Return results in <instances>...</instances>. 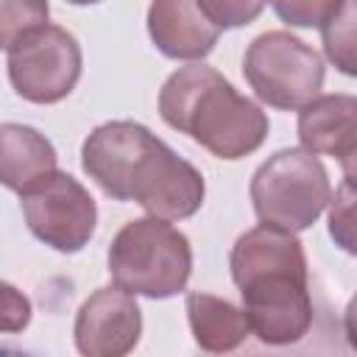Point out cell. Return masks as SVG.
Instances as JSON below:
<instances>
[{"label": "cell", "mask_w": 357, "mask_h": 357, "mask_svg": "<svg viewBox=\"0 0 357 357\" xmlns=\"http://www.w3.org/2000/svg\"><path fill=\"white\" fill-rule=\"evenodd\" d=\"M187 318L192 337L204 351H231L245 340V335H251L245 312L209 293L187 296Z\"/></svg>", "instance_id": "14"}, {"label": "cell", "mask_w": 357, "mask_h": 357, "mask_svg": "<svg viewBox=\"0 0 357 357\" xmlns=\"http://www.w3.org/2000/svg\"><path fill=\"white\" fill-rule=\"evenodd\" d=\"M28 324H31L28 296L0 279V332H22Z\"/></svg>", "instance_id": "20"}, {"label": "cell", "mask_w": 357, "mask_h": 357, "mask_svg": "<svg viewBox=\"0 0 357 357\" xmlns=\"http://www.w3.org/2000/svg\"><path fill=\"white\" fill-rule=\"evenodd\" d=\"M354 181L346 178L340 190H335V198L329 195L332 206H329V231L335 237V243L343 251H354Z\"/></svg>", "instance_id": "19"}, {"label": "cell", "mask_w": 357, "mask_h": 357, "mask_svg": "<svg viewBox=\"0 0 357 357\" xmlns=\"http://www.w3.org/2000/svg\"><path fill=\"white\" fill-rule=\"evenodd\" d=\"M153 134L131 120H112L98 126L81 148V167L114 201H126L128 173Z\"/></svg>", "instance_id": "10"}, {"label": "cell", "mask_w": 357, "mask_h": 357, "mask_svg": "<svg viewBox=\"0 0 357 357\" xmlns=\"http://www.w3.org/2000/svg\"><path fill=\"white\" fill-rule=\"evenodd\" d=\"M243 75L268 106L301 109L324 86V61L298 36L268 31L248 45Z\"/></svg>", "instance_id": "5"}, {"label": "cell", "mask_w": 357, "mask_h": 357, "mask_svg": "<svg viewBox=\"0 0 357 357\" xmlns=\"http://www.w3.org/2000/svg\"><path fill=\"white\" fill-rule=\"evenodd\" d=\"M126 201H137L153 218L181 220L201 209L204 176L153 137L128 173Z\"/></svg>", "instance_id": "7"}, {"label": "cell", "mask_w": 357, "mask_h": 357, "mask_svg": "<svg viewBox=\"0 0 357 357\" xmlns=\"http://www.w3.org/2000/svg\"><path fill=\"white\" fill-rule=\"evenodd\" d=\"M298 139L310 153L335 156L354 181L357 100L351 95H315L298 112Z\"/></svg>", "instance_id": "11"}, {"label": "cell", "mask_w": 357, "mask_h": 357, "mask_svg": "<svg viewBox=\"0 0 357 357\" xmlns=\"http://www.w3.org/2000/svg\"><path fill=\"white\" fill-rule=\"evenodd\" d=\"M28 229L61 254L81 251L98 223V206L84 184L67 173H53L39 187L20 195Z\"/></svg>", "instance_id": "8"}, {"label": "cell", "mask_w": 357, "mask_h": 357, "mask_svg": "<svg viewBox=\"0 0 357 357\" xmlns=\"http://www.w3.org/2000/svg\"><path fill=\"white\" fill-rule=\"evenodd\" d=\"M67 3H73V6H92V3H100V0H67Z\"/></svg>", "instance_id": "21"}, {"label": "cell", "mask_w": 357, "mask_h": 357, "mask_svg": "<svg viewBox=\"0 0 357 357\" xmlns=\"http://www.w3.org/2000/svg\"><path fill=\"white\" fill-rule=\"evenodd\" d=\"M231 279L251 332L268 346L301 340L312 324L307 257L293 231L257 226L231 248Z\"/></svg>", "instance_id": "1"}, {"label": "cell", "mask_w": 357, "mask_h": 357, "mask_svg": "<svg viewBox=\"0 0 357 357\" xmlns=\"http://www.w3.org/2000/svg\"><path fill=\"white\" fill-rule=\"evenodd\" d=\"M332 195L329 176L315 153L287 148L273 153L251 178L254 212L265 226L304 231L326 209Z\"/></svg>", "instance_id": "4"}, {"label": "cell", "mask_w": 357, "mask_h": 357, "mask_svg": "<svg viewBox=\"0 0 357 357\" xmlns=\"http://www.w3.org/2000/svg\"><path fill=\"white\" fill-rule=\"evenodd\" d=\"M109 273L131 296L170 298L192 273L190 240L153 215L128 220L109 245Z\"/></svg>", "instance_id": "3"}, {"label": "cell", "mask_w": 357, "mask_h": 357, "mask_svg": "<svg viewBox=\"0 0 357 357\" xmlns=\"http://www.w3.org/2000/svg\"><path fill=\"white\" fill-rule=\"evenodd\" d=\"M148 33L156 50L170 59H204L218 42V28L201 14L195 0H153Z\"/></svg>", "instance_id": "12"}, {"label": "cell", "mask_w": 357, "mask_h": 357, "mask_svg": "<svg viewBox=\"0 0 357 357\" xmlns=\"http://www.w3.org/2000/svg\"><path fill=\"white\" fill-rule=\"evenodd\" d=\"M142 332V312L123 287L95 290L78 310L75 346L86 357H123Z\"/></svg>", "instance_id": "9"}, {"label": "cell", "mask_w": 357, "mask_h": 357, "mask_svg": "<svg viewBox=\"0 0 357 357\" xmlns=\"http://www.w3.org/2000/svg\"><path fill=\"white\" fill-rule=\"evenodd\" d=\"M343 3L346 0H271L282 22L296 28H321L340 11Z\"/></svg>", "instance_id": "17"}, {"label": "cell", "mask_w": 357, "mask_h": 357, "mask_svg": "<svg viewBox=\"0 0 357 357\" xmlns=\"http://www.w3.org/2000/svg\"><path fill=\"white\" fill-rule=\"evenodd\" d=\"M201 14L220 31V28H243L254 22L268 0H195Z\"/></svg>", "instance_id": "18"}, {"label": "cell", "mask_w": 357, "mask_h": 357, "mask_svg": "<svg viewBox=\"0 0 357 357\" xmlns=\"http://www.w3.org/2000/svg\"><path fill=\"white\" fill-rule=\"evenodd\" d=\"M56 173V148L45 134L22 123L0 126V184L28 192Z\"/></svg>", "instance_id": "13"}, {"label": "cell", "mask_w": 357, "mask_h": 357, "mask_svg": "<svg viewBox=\"0 0 357 357\" xmlns=\"http://www.w3.org/2000/svg\"><path fill=\"white\" fill-rule=\"evenodd\" d=\"M47 0H0V47L8 50L22 33L47 22Z\"/></svg>", "instance_id": "15"}, {"label": "cell", "mask_w": 357, "mask_h": 357, "mask_svg": "<svg viewBox=\"0 0 357 357\" xmlns=\"http://www.w3.org/2000/svg\"><path fill=\"white\" fill-rule=\"evenodd\" d=\"M321 28L326 56L335 61V67H340V73L354 75V0H346L340 11Z\"/></svg>", "instance_id": "16"}, {"label": "cell", "mask_w": 357, "mask_h": 357, "mask_svg": "<svg viewBox=\"0 0 357 357\" xmlns=\"http://www.w3.org/2000/svg\"><path fill=\"white\" fill-rule=\"evenodd\" d=\"M159 114L218 159L248 156L268 137L265 112L206 64L181 67L165 81Z\"/></svg>", "instance_id": "2"}, {"label": "cell", "mask_w": 357, "mask_h": 357, "mask_svg": "<svg viewBox=\"0 0 357 357\" xmlns=\"http://www.w3.org/2000/svg\"><path fill=\"white\" fill-rule=\"evenodd\" d=\"M8 78L20 98L56 103L81 78V45L59 25H39L8 47Z\"/></svg>", "instance_id": "6"}]
</instances>
